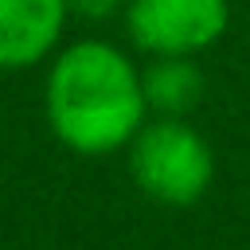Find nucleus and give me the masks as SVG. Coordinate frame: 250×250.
<instances>
[{"mask_svg": "<svg viewBox=\"0 0 250 250\" xmlns=\"http://www.w3.org/2000/svg\"><path fill=\"white\" fill-rule=\"evenodd\" d=\"M43 113L55 141L78 156H109L148 121L137 62L109 39H78L51 55Z\"/></svg>", "mask_w": 250, "mask_h": 250, "instance_id": "f257e3e1", "label": "nucleus"}, {"mask_svg": "<svg viewBox=\"0 0 250 250\" xmlns=\"http://www.w3.org/2000/svg\"><path fill=\"white\" fill-rule=\"evenodd\" d=\"M129 176L152 203L191 207L215 184V152L188 117H156L129 141Z\"/></svg>", "mask_w": 250, "mask_h": 250, "instance_id": "f03ea898", "label": "nucleus"}, {"mask_svg": "<svg viewBox=\"0 0 250 250\" xmlns=\"http://www.w3.org/2000/svg\"><path fill=\"white\" fill-rule=\"evenodd\" d=\"M129 43L145 55H199L215 47L230 23V0H129Z\"/></svg>", "mask_w": 250, "mask_h": 250, "instance_id": "7ed1b4c3", "label": "nucleus"}, {"mask_svg": "<svg viewBox=\"0 0 250 250\" xmlns=\"http://www.w3.org/2000/svg\"><path fill=\"white\" fill-rule=\"evenodd\" d=\"M66 20V0H0V70H27L51 59Z\"/></svg>", "mask_w": 250, "mask_h": 250, "instance_id": "20e7f679", "label": "nucleus"}, {"mask_svg": "<svg viewBox=\"0 0 250 250\" xmlns=\"http://www.w3.org/2000/svg\"><path fill=\"white\" fill-rule=\"evenodd\" d=\"M141 90H145L148 113L188 117L203 98V70L191 55H156L141 70Z\"/></svg>", "mask_w": 250, "mask_h": 250, "instance_id": "39448f33", "label": "nucleus"}, {"mask_svg": "<svg viewBox=\"0 0 250 250\" xmlns=\"http://www.w3.org/2000/svg\"><path fill=\"white\" fill-rule=\"evenodd\" d=\"M125 4H129V0H66L70 16H78V20H86V23H105L109 16L125 12Z\"/></svg>", "mask_w": 250, "mask_h": 250, "instance_id": "423d86ee", "label": "nucleus"}]
</instances>
